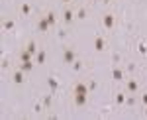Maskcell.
<instances>
[{"mask_svg": "<svg viewBox=\"0 0 147 120\" xmlns=\"http://www.w3.org/2000/svg\"><path fill=\"white\" fill-rule=\"evenodd\" d=\"M102 24H104L106 30H112L114 26H116V16H114L112 12H106V14L102 16Z\"/></svg>", "mask_w": 147, "mask_h": 120, "instance_id": "1", "label": "cell"}, {"mask_svg": "<svg viewBox=\"0 0 147 120\" xmlns=\"http://www.w3.org/2000/svg\"><path fill=\"white\" fill-rule=\"evenodd\" d=\"M24 81H26V77H24V71L18 67L16 71H12V83L14 85H22Z\"/></svg>", "mask_w": 147, "mask_h": 120, "instance_id": "2", "label": "cell"}, {"mask_svg": "<svg viewBox=\"0 0 147 120\" xmlns=\"http://www.w3.org/2000/svg\"><path fill=\"white\" fill-rule=\"evenodd\" d=\"M125 91H127L129 95H136L137 91H139V83H137V79H127V83H125Z\"/></svg>", "mask_w": 147, "mask_h": 120, "instance_id": "3", "label": "cell"}, {"mask_svg": "<svg viewBox=\"0 0 147 120\" xmlns=\"http://www.w3.org/2000/svg\"><path fill=\"white\" fill-rule=\"evenodd\" d=\"M75 59H77V53H75V49H71V47H67V49L63 51V61L71 65V63H73Z\"/></svg>", "mask_w": 147, "mask_h": 120, "instance_id": "4", "label": "cell"}, {"mask_svg": "<svg viewBox=\"0 0 147 120\" xmlns=\"http://www.w3.org/2000/svg\"><path fill=\"white\" fill-rule=\"evenodd\" d=\"M49 28H51V26H49V22H47L45 16L37 20V32H39V33H47V32H49Z\"/></svg>", "mask_w": 147, "mask_h": 120, "instance_id": "5", "label": "cell"}, {"mask_svg": "<svg viewBox=\"0 0 147 120\" xmlns=\"http://www.w3.org/2000/svg\"><path fill=\"white\" fill-rule=\"evenodd\" d=\"M73 100L77 106H84L86 100H88V95H80V93H73Z\"/></svg>", "mask_w": 147, "mask_h": 120, "instance_id": "6", "label": "cell"}, {"mask_svg": "<svg viewBox=\"0 0 147 120\" xmlns=\"http://www.w3.org/2000/svg\"><path fill=\"white\" fill-rule=\"evenodd\" d=\"M94 49H96V51H104V49H106V40H104L102 35H96V38H94Z\"/></svg>", "mask_w": 147, "mask_h": 120, "instance_id": "7", "label": "cell"}, {"mask_svg": "<svg viewBox=\"0 0 147 120\" xmlns=\"http://www.w3.org/2000/svg\"><path fill=\"white\" fill-rule=\"evenodd\" d=\"M75 18H77V12H75V10L67 8V10L63 12V22H65V24H71L73 20H75Z\"/></svg>", "mask_w": 147, "mask_h": 120, "instance_id": "8", "label": "cell"}, {"mask_svg": "<svg viewBox=\"0 0 147 120\" xmlns=\"http://www.w3.org/2000/svg\"><path fill=\"white\" fill-rule=\"evenodd\" d=\"M88 91H90V89H88V85H86L84 81H80V83H77V85H75V91H73V93H80V95H88Z\"/></svg>", "mask_w": 147, "mask_h": 120, "instance_id": "9", "label": "cell"}, {"mask_svg": "<svg viewBox=\"0 0 147 120\" xmlns=\"http://www.w3.org/2000/svg\"><path fill=\"white\" fill-rule=\"evenodd\" d=\"M35 61H37V65H43L47 61V53L43 51V49H39L37 53H35Z\"/></svg>", "mask_w": 147, "mask_h": 120, "instance_id": "10", "label": "cell"}, {"mask_svg": "<svg viewBox=\"0 0 147 120\" xmlns=\"http://www.w3.org/2000/svg\"><path fill=\"white\" fill-rule=\"evenodd\" d=\"M112 77H114V81H124V69H120V67H114Z\"/></svg>", "mask_w": 147, "mask_h": 120, "instance_id": "11", "label": "cell"}, {"mask_svg": "<svg viewBox=\"0 0 147 120\" xmlns=\"http://www.w3.org/2000/svg\"><path fill=\"white\" fill-rule=\"evenodd\" d=\"M47 83H49V87H51V91H53V95H55V91L59 89V81H57L55 77L51 75V77H47Z\"/></svg>", "mask_w": 147, "mask_h": 120, "instance_id": "12", "label": "cell"}, {"mask_svg": "<svg viewBox=\"0 0 147 120\" xmlns=\"http://www.w3.org/2000/svg\"><path fill=\"white\" fill-rule=\"evenodd\" d=\"M20 14H22V16H30V14H32V4L24 2L22 6H20Z\"/></svg>", "mask_w": 147, "mask_h": 120, "instance_id": "13", "label": "cell"}, {"mask_svg": "<svg viewBox=\"0 0 147 120\" xmlns=\"http://www.w3.org/2000/svg\"><path fill=\"white\" fill-rule=\"evenodd\" d=\"M32 59H34V55L30 53V51H28V49H22V51H20V61H32Z\"/></svg>", "mask_w": 147, "mask_h": 120, "instance_id": "14", "label": "cell"}, {"mask_svg": "<svg viewBox=\"0 0 147 120\" xmlns=\"http://www.w3.org/2000/svg\"><path fill=\"white\" fill-rule=\"evenodd\" d=\"M20 69H22L24 73H30V71L34 69V61H24L22 65H20Z\"/></svg>", "mask_w": 147, "mask_h": 120, "instance_id": "15", "label": "cell"}, {"mask_svg": "<svg viewBox=\"0 0 147 120\" xmlns=\"http://www.w3.org/2000/svg\"><path fill=\"white\" fill-rule=\"evenodd\" d=\"M125 93H122V91H120V93H116V104H120V106H122V104H125Z\"/></svg>", "mask_w": 147, "mask_h": 120, "instance_id": "16", "label": "cell"}, {"mask_svg": "<svg viewBox=\"0 0 147 120\" xmlns=\"http://www.w3.org/2000/svg\"><path fill=\"white\" fill-rule=\"evenodd\" d=\"M26 49H28V51H30L32 55H35L37 51H39V49H37V44H35V42H28V45H26Z\"/></svg>", "mask_w": 147, "mask_h": 120, "instance_id": "17", "label": "cell"}, {"mask_svg": "<svg viewBox=\"0 0 147 120\" xmlns=\"http://www.w3.org/2000/svg\"><path fill=\"white\" fill-rule=\"evenodd\" d=\"M45 18H47V22H49V26H55V22H57L55 12H47V14H45Z\"/></svg>", "mask_w": 147, "mask_h": 120, "instance_id": "18", "label": "cell"}, {"mask_svg": "<svg viewBox=\"0 0 147 120\" xmlns=\"http://www.w3.org/2000/svg\"><path fill=\"white\" fill-rule=\"evenodd\" d=\"M86 16H88V10L86 8H79L77 10V20H84Z\"/></svg>", "mask_w": 147, "mask_h": 120, "instance_id": "19", "label": "cell"}, {"mask_svg": "<svg viewBox=\"0 0 147 120\" xmlns=\"http://www.w3.org/2000/svg\"><path fill=\"white\" fill-rule=\"evenodd\" d=\"M71 65H73V69H75V71H80V69H82V63H80L79 59H75V61H73Z\"/></svg>", "mask_w": 147, "mask_h": 120, "instance_id": "20", "label": "cell"}, {"mask_svg": "<svg viewBox=\"0 0 147 120\" xmlns=\"http://www.w3.org/2000/svg\"><path fill=\"white\" fill-rule=\"evenodd\" d=\"M2 28H4V30H12V28H14V22H12V20H6V22L2 24Z\"/></svg>", "mask_w": 147, "mask_h": 120, "instance_id": "21", "label": "cell"}, {"mask_svg": "<svg viewBox=\"0 0 147 120\" xmlns=\"http://www.w3.org/2000/svg\"><path fill=\"white\" fill-rule=\"evenodd\" d=\"M43 106H45V108L49 110V106H51V95H47V97L43 98Z\"/></svg>", "mask_w": 147, "mask_h": 120, "instance_id": "22", "label": "cell"}, {"mask_svg": "<svg viewBox=\"0 0 147 120\" xmlns=\"http://www.w3.org/2000/svg\"><path fill=\"white\" fill-rule=\"evenodd\" d=\"M125 104H127V106H134V104H136V98H134V97H127V98H125Z\"/></svg>", "mask_w": 147, "mask_h": 120, "instance_id": "23", "label": "cell"}, {"mask_svg": "<svg viewBox=\"0 0 147 120\" xmlns=\"http://www.w3.org/2000/svg\"><path fill=\"white\" fill-rule=\"evenodd\" d=\"M137 47H139V53H141V55H145V53H147V47H145V44H139Z\"/></svg>", "mask_w": 147, "mask_h": 120, "instance_id": "24", "label": "cell"}, {"mask_svg": "<svg viewBox=\"0 0 147 120\" xmlns=\"http://www.w3.org/2000/svg\"><path fill=\"white\" fill-rule=\"evenodd\" d=\"M8 67H10V61L4 57V59H2V69H8Z\"/></svg>", "mask_w": 147, "mask_h": 120, "instance_id": "25", "label": "cell"}, {"mask_svg": "<svg viewBox=\"0 0 147 120\" xmlns=\"http://www.w3.org/2000/svg\"><path fill=\"white\" fill-rule=\"evenodd\" d=\"M141 102H143V106H147V93L141 95Z\"/></svg>", "mask_w": 147, "mask_h": 120, "instance_id": "26", "label": "cell"}, {"mask_svg": "<svg viewBox=\"0 0 147 120\" xmlns=\"http://www.w3.org/2000/svg\"><path fill=\"white\" fill-rule=\"evenodd\" d=\"M34 110H35V112H41V104H39V102H35V106H34Z\"/></svg>", "mask_w": 147, "mask_h": 120, "instance_id": "27", "label": "cell"}, {"mask_svg": "<svg viewBox=\"0 0 147 120\" xmlns=\"http://www.w3.org/2000/svg\"><path fill=\"white\" fill-rule=\"evenodd\" d=\"M61 2H65V4H71V2H73V0H61Z\"/></svg>", "mask_w": 147, "mask_h": 120, "instance_id": "28", "label": "cell"}, {"mask_svg": "<svg viewBox=\"0 0 147 120\" xmlns=\"http://www.w3.org/2000/svg\"><path fill=\"white\" fill-rule=\"evenodd\" d=\"M143 116H145V118H147V106H145V110H143Z\"/></svg>", "mask_w": 147, "mask_h": 120, "instance_id": "29", "label": "cell"}]
</instances>
